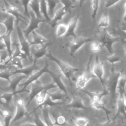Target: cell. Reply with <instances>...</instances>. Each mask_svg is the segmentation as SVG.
<instances>
[{"instance_id": "cell-13", "label": "cell", "mask_w": 126, "mask_h": 126, "mask_svg": "<svg viewBox=\"0 0 126 126\" xmlns=\"http://www.w3.org/2000/svg\"><path fill=\"white\" fill-rule=\"evenodd\" d=\"M67 30V25L64 23H60L56 29V36L57 37L64 36Z\"/></svg>"}, {"instance_id": "cell-9", "label": "cell", "mask_w": 126, "mask_h": 126, "mask_svg": "<svg viewBox=\"0 0 126 126\" xmlns=\"http://www.w3.org/2000/svg\"><path fill=\"white\" fill-rule=\"evenodd\" d=\"M32 40L30 42V45L36 44H44L48 42L47 38L42 35L37 33L35 31L32 32Z\"/></svg>"}, {"instance_id": "cell-25", "label": "cell", "mask_w": 126, "mask_h": 126, "mask_svg": "<svg viewBox=\"0 0 126 126\" xmlns=\"http://www.w3.org/2000/svg\"><path fill=\"white\" fill-rule=\"evenodd\" d=\"M46 92L48 94L51 95H61L63 94V91L59 86L50 88L46 90Z\"/></svg>"}, {"instance_id": "cell-4", "label": "cell", "mask_w": 126, "mask_h": 126, "mask_svg": "<svg viewBox=\"0 0 126 126\" xmlns=\"http://www.w3.org/2000/svg\"><path fill=\"white\" fill-rule=\"evenodd\" d=\"M45 21L44 19H40L37 18L34 14H30V17L29 18V24L27 27V28L23 31V32L26 38L28 39L30 34L36 30L39 26V24Z\"/></svg>"}, {"instance_id": "cell-18", "label": "cell", "mask_w": 126, "mask_h": 126, "mask_svg": "<svg viewBox=\"0 0 126 126\" xmlns=\"http://www.w3.org/2000/svg\"><path fill=\"white\" fill-rule=\"evenodd\" d=\"M11 84V83L8 79L0 76V88L4 91L10 89Z\"/></svg>"}, {"instance_id": "cell-16", "label": "cell", "mask_w": 126, "mask_h": 126, "mask_svg": "<svg viewBox=\"0 0 126 126\" xmlns=\"http://www.w3.org/2000/svg\"><path fill=\"white\" fill-rule=\"evenodd\" d=\"M47 6V10L49 16H53L54 13V8H55L57 3L59 2L58 0H46Z\"/></svg>"}, {"instance_id": "cell-7", "label": "cell", "mask_w": 126, "mask_h": 126, "mask_svg": "<svg viewBox=\"0 0 126 126\" xmlns=\"http://www.w3.org/2000/svg\"><path fill=\"white\" fill-rule=\"evenodd\" d=\"M67 13V12L66 9L63 6L56 10V11L54 13L53 18L52 19H51L50 22L51 26L52 27H55L58 23L62 20L64 15Z\"/></svg>"}, {"instance_id": "cell-2", "label": "cell", "mask_w": 126, "mask_h": 126, "mask_svg": "<svg viewBox=\"0 0 126 126\" xmlns=\"http://www.w3.org/2000/svg\"><path fill=\"white\" fill-rule=\"evenodd\" d=\"M99 42L105 47L109 54L113 52V45L116 42L119 41L120 38L113 36L107 29H104L100 33Z\"/></svg>"}, {"instance_id": "cell-30", "label": "cell", "mask_w": 126, "mask_h": 126, "mask_svg": "<svg viewBox=\"0 0 126 126\" xmlns=\"http://www.w3.org/2000/svg\"><path fill=\"white\" fill-rule=\"evenodd\" d=\"M2 62V58H1V56L0 55V63H1Z\"/></svg>"}, {"instance_id": "cell-10", "label": "cell", "mask_w": 126, "mask_h": 126, "mask_svg": "<svg viewBox=\"0 0 126 126\" xmlns=\"http://www.w3.org/2000/svg\"><path fill=\"white\" fill-rule=\"evenodd\" d=\"M32 11L34 12V15L38 18L42 19V15L40 10V1L39 0H31L29 4Z\"/></svg>"}, {"instance_id": "cell-8", "label": "cell", "mask_w": 126, "mask_h": 126, "mask_svg": "<svg viewBox=\"0 0 126 126\" xmlns=\"http://www.w3.org/2000/svg\"><path fill=\"white\" fill-rule=\"evenodd\" d=\"M48 70L56 76L59 77L63 74H64L62 71L59 64L57 63V62L54 60H50V62H47Z\"/></svg>"}, {"instance_id": "cell-12", "label": "cell", "mask_w": 126, "mask_h": 126, "mask_svg": "<svg viewBox=\"0 0 126 126\" xmlns=\"http://www.w3.org/2000/svg\"><path fill=\"white\" fill-rule=\"evenodd\" d=\"M40 10L42 16H43L45 21L50 22L51 18L49 16L47 10V2L46 0H40Z\"/></svg>"}, {"instance_id": "cell-15", "label": "cell", "mask_w": 126, "mask_h": 126, "mask_svg": "<svg viewBox=\"0 0 126 126\" xmlns=\"http://www.w3.org/2000/svg\"><path fill=\"white\" fill-rule=\"evenodd\" d=\"M81 101L82 105L85 107L89 108L92 106L93 99L88 93L82 94Z\"/></svg>"}, {"instance_id": "cell-3", "label": "cell", "mask_w": 126, "mask_h": 126, "mask_svg": "<svg viewBox=\"0 0 126 126\" xmlns=\"http://www.w3.org/2000/svg\"><path fill=\"white\" fill-rule=\"evenodd\" d=\"M92 41V39L82 36H78L73 37V39L66 44L69 51L70 56H73L74 54L80 49L86 43Z\"/></svg>"}, {"instance_id": "cell-17", "label": "cell", "mask_w": 126, "mask_h": 126, "mask_svg": "<svg viewBox=\"0 0 126 126\" xmlns=\"http://www.w3.org/2000/svg\"><path fill=\"white\" fill-rule=\"evenodd\" d=\"M58 1L63 4V7H64L67 13H71L72 10L75 8L71 0H58Z\"/></svg>"}, {"instance_id": "cell-24", "label": "cell", "mask_w": 126, "mask_h": 126, "mask_svg": "<svg viewBox=\"0 0 126 126\" xmlns=\"http://www.w3.org/2000/svg\"><path fill=\"white\" fill-rule=\"evenodd\" d=\"M19 0L21 2L24 8L25 16L28 17L29 19L30 17V13L29 11L28 7H29V4L30 2L31 1V0Z\"/></svg>"}, {"instance_id": "cell-31", "label": "cell", "mask_w": 126, "mask_h": 126, "mask_svg": "<svg viewBox=\"0 0 126 126\" xmlns=\"http://www.w3.org/2000/svg\"><path fill=\"white\" fill-rule=\"evenodd\" d=\"M0 126H1V124H0Z\"/></svg>"}, {"instance_id": "cell-19", "label": "cell", "mask_w": 126, "mask_h": 126, "mask_svg": "<svg viewBox=\"0 0 126 126\" xmlns=\"http://www.w3.org/2000/svg\"><path fill=\"white\" fill-rule=\"evenodd\" d=\"M91 1L92 9V18L93 19H94L97 13V11L99 8L100 0H91Z\"/></svg>"}, {"instance_id": "cell-26", "label": "cell", "mask_w": 126, "mask_h": 126, "mask_svg": "<svg viewBox=\"0 0 126 126\" xmlns=\"http://www.w3.org/2000/svg\"><path fill=\"white\" fill-rule=\"evenodd\" d=\"M9 32L4 22L0 21V37H2Z\"/></svg>"}, {"instance_id": "cell-11", "label": "cell", "mask_w": 126, "mask_h": 126, "mask_svg": "<svg viewBox=\"0 0 126 126\" xmlns=\"http://www.w3.org/2000/svg\"><path fill=\"white\" fill-rule=\"evenodd\" d=\"M109 17L107 12H104L100 17L97 24L98 28L107 29L109 25Z\"/></svg>"}, {"instance_id": "cell-6", "label": "cell", "mask_w": 126, "mask_h": 126, "mask_svg": "<svg viewBox=\"0 0 126 126\" xmlns=\"http://www.w3.org/2000/svg\"><path fill=\"white\" fill-rule=\"evenodd\" d=\"M79 16V14H78L70 20L69 23L67 25V30L66 33L64 36L65 37L72 36L73 37H74L77 36L75 32L78 23Z\"/></svg>"}, {"instance_id": "cell-5", "label": "cell", "mask_w": 126, "mask_h": 126, "mask_svg": "<svg viewBox=\"0 0 126 126\" xmlns=\"http://www.w3.org/2000/svg\"><path fill=\"white\" fill-rule=\"evenodd\" d=\"M37 82L41 87H45L52 85L54 82L52 75L47 72L42 73L36 79Z\"/></svg>"}, {"instance_id": "cell-21", "label": "cell", "mask_w": 126, "mask_h": 126, "mask_svg": "<svg viewBox=\"0 0 126 126\" xmlns=\"http://www.w3.org/2000/svg\"><path fill=\"white\" fill-rule=\"evenodd\" d=\"M26 76V75L23 72H16L12 73L10 76H9L8 80L10 81L11 83H14Z\"/></svg>"}, {"instance_id": "cell-28", "label": "cell", "mask_w": 126, "mask_h": 126, "mask_svg": "<svg viewBox=\"0 0 126 126\" xmlns=\"http://www.w3.org/2000/svg\"><path fill=\"white\" fill-rule=\"evenodd\" d=\"M25 87V85H17L16 87L15 88V91L18 92L22 90Z\"/></svg>"}, {"instance_id": "cell-14", "label": "cell", "mask_w": 126, "mask_h": 126, "mask_svg": "<svg viewBox=\"0 0 126 126\" xmlns=\"http://www.w3.org/2000/svg\"><path fill=\"white\" fill-rule=\"evenodd\" d=\"M125 64V63L121 60H118L114 61L112 63V69L114 73L116 74L120 73L124 69Z\"/></svg>"}, {"instance_id": "cell-20", "label": "cell", "mask_w": 126, "mask_h": 126, "mask_svg": "<svg viewBox=\"0 0 126 126\" xmlns=\"http://www.w3.org/2000/svg\"><path fill=\"white\" fill-rule=\"evenodd\" d=\"M102 46V45L99 41H93L91 42L90 44V49L92 52L96 53L101 50Z\"/></svg>"}, {"instance_id": "cell-29", "label": "cell", "mask_w": 126, "mask_h": 126, "mask_svg": "<svg viewBox=\"0 0 126 126\" xmlns=\"http://www.w3.org/2000/svg\"><path fill=\"white\" fill-rule=\"evenodd\" d=\"M76 0H71V1H72L73 3L75 2ZM78 0V1H79V7L81 8V7L82 6V5H83L84 2L86 0Z\"/></svg>"}, {"instance_id": "cell-23", "label": "cell", "mask_w": 126, "mask_h": 126, "mask_svg": "<svg viewBox=\"0 0 126 126\" xmlns=\"http://www.w3.org/2000/svg\"><path fill=\"white\" fill-rule=\"evenodd\" d=\"M76 126H87L89 124V121L86 117H79L74 119Z\"/></svg>"}, {"instance_id": "cell-22", "label": "cell", "mask_w": 126, "mask_h": 126, "mask_svg": "<svg viewBox=\"0 0 126 126\" xmlns=\"http://www.w3.org/2000/svg\"><path fill=\"white\" fill-rule=\"evenodd\" d=\"M44 56L39 57L37 58L35 64L37 67V69L39 70L42 69L47 64V61L43 58Z\"/></svg>"}, {"instance_id": "cell-27", "label": "cell", "mask_w": 126, "mask_h": 126, "mask_svg": "<svg viewBox=\"0 0 126 126\" xmlns=\"http://www.w3.org/2000/svg\"><path fill=\"white\" fill-rule=\"evenodd\" d=\"M105 1V6L106 8H109L115 5L117 3L122 0H104Z\"/></svg>"}, {"instance_id": "cell-1", "label": "cell", "mask_w": 126, "mask_h": 126, "mask_svg": "<svg viewBox=\"0 0 126 126\" xmlns=\"http://www.w3.org/2000/svg\"><path fill=\"white\" fill-rule=\"evenodd\" d=\"M83 88L89 93L96 94H102L104 90L100 78L94 76L91 77L86 82Z\"/></svg>"}]
</instances>
